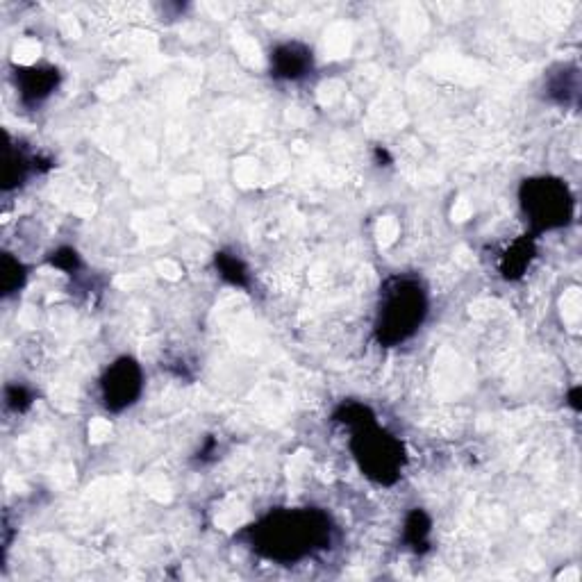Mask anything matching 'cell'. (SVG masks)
I'll list each match as a JSON object with an SVG mask.
<instances>
[{
    "label": "cell",
    "mask_w": 582,
    "mask_h": 582,
    "mask_svg": "<svg viewBox=\"0 0 582 582\" xmlns=\"http://www.w3.org/2000/svg\"><path fill=\"white\" fill-rule=\"evenodd\" d=\"M244 539L264 560L296 564L328 548L332 539V521L317 507L276 510L248 526Z\"/></svg>",
    "instance_id": "1"
},
{
    "label": "cell",
    "mask_w": 582,
    "mask_h": 582,
    "mask_svg": "<svg viewBox=\"0 0 582 582\" xmlns=\"http://www.w3.org/2000/svg\"><path fill=\"white\" fill-rule=\"evenodd\" d=\"M428 317V291L417 278L394 276L380 289L373 332L380 346L394 348L417 335Z\"/></svg>",
    "instance_id": "2"
},
{
    "label": "cell",
    "mask_w": 582,
    "mask_h": 582,
    "mask_svg": "<svg viewBox=\"0 0 582 582\" xmlns=\"http://www.w3.org/2000/svg\"><path fill=\"white\" fill-rule=\"evenodd\" d=\"M351 430V453L362 476L382 487L396 485L407 464V453L401 439L380 428L376 417L357 423Z\"/></svg>",
    "instance_id": "3"
},
{
    "label": "cell",
    "mask_w": 582,
    "mask_h": 582,
    "mask_svg": "<svg viewBox=\"0 0 582 582\" xmlns=\"http://www.w3.org/2000/svg\"><path fill=\"white\" fill-rule=\"evenodd\" d=\"M519 205L532 237L569 226L576 214V198L569 185L551 176L523 180L519 187Z\"/></svg>",
    "instance_id": "4"
},
{
    "label": "cell",
    "mask_w": 582,
    "mask_h": 582,
    "mask_svg": "<svg viewBox=\"0 0 582 582\" xmlns=\"http://www.w3.org/2000/svg\"><path fill=\"white\" fill-rule=\"evenodd\" d=\"M144 392V371L135 357L123 355L105 369L101 378V401L114 414L126 412Z\"/></svg>",
    "instance_id": "5"
},
{
    "label": "cell",
    "mask_w": 582,
    "mask_h": 582,
    "mask_svg": "<svg viewBox=\"0 0 582 582\" xmlns=\"http://www.w3.org/2000/svg\"><path fill=\"white\" fill-rule=\"evenodd\" d=\"M60 80V71L51 64L19 66L14 73L16 94H19L21 105L26 107L44 105L55 94V89L60 87Z\"/></svg>",
    "instance_id": "6"
},
{
    "label": "cell",
    "mask_w": 582,
    "mask_h": 582,
    "mask_svg": "<svg viewBox=\"0 0 582 582\" xmlns=\"http://www.w3.org/2000/svg\"><path fill=\"white\" fill-rule=\"evenodd\" d=\"M271 76L282 82H298L307 78L314 69V53L301 41L278 44L269 55Z\"/></svg>",
    "instance_id": "7"
},
{
    "label": "cell",
    "mask_w": 582,
    "mask_h": 582,
    "mask_svg": "<svg viewBox=\"0 0 582 582\" xmlns=\"http://www.w3.org/2000/svg\"><path fill=\"white\" fill-rule=\"evenodd\" d=\"M544 96L548 103L576 107L580 98V71L573 64H557L544 76Z\"/></svg>",
    "instance_id": "8"
},
{
    "label": "cell",
    "mask_w": 582,
    "mask_h": 582,
    "mask_svg": "<svg viewBox=\"0 0 582 582\" xmlns=\"http://www.w3.org/2000/svg\"><path fill=\"white\" fill-rule=\"evenodd\" d=\"M537 255V244L532 235H523L517 241H512V246L507 248L501 257V273L505 280H519L523 273L530 269L532 260Z\"/></svg>",
    "instance_id": "9"
},
{
    "label": "cell",
    "mask_w": 582,
    "mask_h": 582,
    "mask_svg": "<svg viewBox=\"0 0 582 582\" xmlns=\"http://www.w3.org/2000/svg\"><path fill=\"white\" fill-rule=\"evenodd\" d=\"M430 535H432V519L426 510H412L405 519L403 537L405 544L412 548L414 553H426L430 548Z\"/></svg>",
    "instance_id": "10"
},
{
    "label": "cell",
    "mask_w": 582,
    "mask_h": 582,
    "mask_svg": "<svg viewBox=\"0 0 582 582\" xmlns=\"http://www.w3.org/2000/svg\"><path fill=\"white\" fill-rule=\"evenodd\" d=\"M37 160H30V157L21 151V148L7 146L5 151V173H3V187L5 191H12L16 187L26 185V180L30 178V173L35 171Z\"/></svg>",
    "instance_id": "11"
},
{
    "label": "cell",
    "mask_w": 582,
    "mask_h": 582,
    "mask_svg": "<svg viewBox=\"0 0 582 582\" xmlns=\"http://www.w3.org/2000/svg\"><path fill=\"white\" fill-rule=\"evenodd\" d=\"M214 266H216V271H219V276L226 280L228 285L241 287V289L251 287V276H248L246 264L241 262L237 255L219 251L214 255Z\"/></svg>",
    "instance_id": "12"
},
{
    "label": "cell",
    "mask_w": 582,
    "mask_h": 582,
    "mask_svg": "<svg viewBox=\"0 0 582 582\" xmlns=\"http://www.w3.org/2000/svg\"><path fill=\"white\" fill-rule=\"evenodd\" d=\"M0 282H3V296H12L16 291H21L26 285L28 273L26 266L21 264V260H16L14 255L5 253L3 260H0Z\"/></svg>",
    "instance_id": "13"
},
{
    "label": "cell",
    "mask_w": 582,
    "mask_h": 582,
    "mask_svg": "<svg viewBox=\"0 0 582 582\" xmlns=\"http://www.w3.org/2000/svg\"><path fill=\"white\" fill-rule=\"evenodd\" d=\"M5 405L10 407V410H14V412H26L28 407L32 405V394L28 392L26 387H21V385L7 387L5 389Z\"/></svg>",
    "instance_id": "14"
},
{
    "label": "cell",
    "mask_w": 582,
    "mask_h": 582,
    "mask_svg": "<svg viewBox=\"0 0 582 582\" xmlns=\"http://www.w3.org/2000/svg\"><path fill=\"white\" fill-rule=\"evenodd\" d=\"M51 264L64 273H76L80 269V255L73 248H60V251L53 253Z\"/></svg>",
    "instance_id": "15"
},
{
    "label": "cell",
    "mask_w": 582,
    "mask_h": 582,
    "mask_svg": "<svg viewBox=\"0 0 582 582\" xmlns=\"http://www.w3.org/2000/svg\"><path fill=\"white\" fill-rule=\"evenodd\" d=\"M580 394H582V389H580V387H573L571 392H569V405H571L576 412H580V407H582V405H580Z\"/></svg>",
    "instance_id": "16"
}]
</instances>
